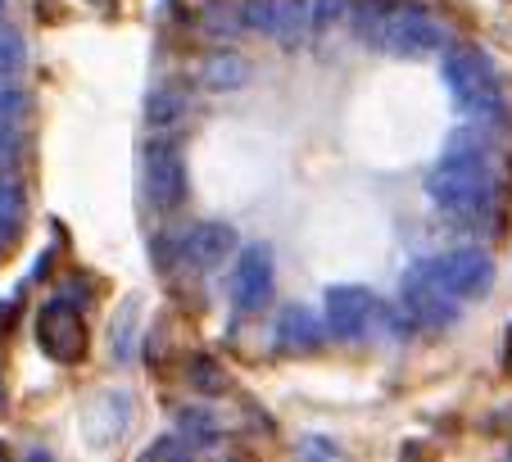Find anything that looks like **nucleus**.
I'll return each instance as SVG.
<instances>
[{"instance_id": "ddd939ff", "label": "nucleus", "mask_w": 512, "mask_h": 462, "mask_svg": "<svg viewBox=\"0 0 512 462\" xmlns=\"http://www.w3.org/2000/svg\"><path fill=\"white\" fill-rule=\"evenodd\" d=\"M200 28L209 37H241V32H250V0H204Z\"/></svg>"}, {"instance_id": "2eb2a0df", "label": "nucleus", "mask_w": 512, "mask_h": 462, "mask_svg": "<svg viewBox=\"0 0 512 462\" xmlns=\"http://www.w3.org/2000/svg\"><path fill=\"white\" fill-rule=\"evenodd\" d=\"M200 82L209 91H236L250 82V64L241 55H232V50H218V55H209L200 64Z\"/></svg>"}, {"instance_id": "f03ea898", "label": "nucleus", "mask_w": 512, "mask_h": 462, "mask_svg": "<svg viewBox=\"0 0 512 462\" xmlns=\"http://www.w3.org/2000/svg\"><path fill=\"white\" fill-rule=\"evenodd\" d=\"M445 82L463 114H472L476 123H503V114H508V87H503L499 68H494V59L485 50H476V46L449 50Z\"/></svg>"}, {"instance_id": "393cba45", "label": "nucleus", "mask_w": 512, "mask_h": 462, "mask_svg": "<svg viewBox=\"0 0 512 462\" xmlns=\"http://www.w3.org/2000/svg\"><path fill=\"white\" fill-rule=\"evenodd\" d=\"M503 349H508V354H512V331H508V340H503Z\"/></svg>"}, {"instance_id": "f257e3e1", "label": "nucleus", "mask_w": 512, "mask_h": 462, "mask_svg": "<svg viewBox=\"0 0 512 462\" xmlns=\"http://www.w3.org/2000/svg\"><path fill=\"white\" fill-rule=\"evenodd\" d=\"M426 195L449 222H476L494 209V168L472 132H458L449 141L440 164L426 173Z\"/></svg>"}, {"instance_id": "9d476101", "label": "nucleus", "mask_w": 512, "mask_h": 462, "mask_svg": "<svg viewBox=\"0 0 512 462\" xmlns=\"http://www.w3.org/2000/svg\"><path fill=\"white\" fill-rule=\"evenodd\" d=\"M272 299V250L268 245H245L232 272V304L241 313H259Z\"/></svg>"}, {"instance_id": "0eeeda50", "label": "nucleus", "mask_w": 512, "mask_h": 462, "mask_svg": "<svg viewBox=\"0 0 512 462\" xmlns=\"http://www.w3.org/2000/svg\"><path fill=\"white\" fill-rule=\"evenodd\" d=\"M426 272H431L458 304H463V299H485L494 290V259L485 250H454V254H440V259H426Z\"/></svg>"}, {"instance_id": "f8f14e48", "label": "nucleus", "mask_w": 512, "mask_h": 462, "mask_svg": "<svg viewBox=\"0 0 512 462\" xmlns=\"http://www.w3.org/2000/svg\"><path fill=\"white\" fill-rule=\"evenodd\" d=\"M272 340H277L281 354H313V349H322V340H327V322L313 318L309 308H286L277 318Z\"/></svg>"}, {"instance_id": "4468645a", "label": "nucleus", "mask_w": 512, "mask_h": 462, "mask_svg": "<svg viewBox=\"0 0 512 462\" xmlns=\"http://www.w3.org/2000/svg\"><path fill=\"white\" fill-rule=\"evenodd\" d=\"M186 114H191V100L177 87H159L145 100V123L155 127V132H177V127L186 123Z\"/></svg>"}, {"instance_id": "1a4fd4ad", "label": "nucleus", "mask_w": 512, "mask_h": 462, "mask_svg": "<svg viewBox=\"0 0 512 462\" xmlns=\"http://www.w3.org/2000/svg\"><path fill=\"white\" fill-rule=\"evenodd\" d=\"M322 308H327V331L336 340H363L372 331V313H377L363 286H331Z\"/></svg>"}, {"instance_id": "a878e982", "label": "nucleus", "mask_w": 512, "mask_h": 462, "mask_svg": "<svg viewBox=\"0 0 512 462\" xmlns=\"http://www.w3.org/2000/svg\"><path fill=\"white\" fill-rule=\"evenodd\" d=\"M0 404H5V385H0Z\"/></svg>"}, {"instance_id": "6e6552de", "label": "nucleus", "mask_w": 512, "mask_h": 462, "mask_svg": "<svg viewBox=\"0 0 512 462\" xmlns=\"http://www.w3.org/2000/svg\"><path fill=\"white\" fill-rule=\"evenodd\" d=\"M309 10H313V0H250V28L290 50L313 32Z\"/></svg>"}, {"instance_id": "b1692460", "label": "nucleus", "mask_w": 512, "mask_h": 462, "mask_svg": "<svg viewBox=\"0 0 512 462\" xmlns=\"http://www.w3.org/2000/svg\"><path fill=\"white\" fill-rule=\"evenodd\" d=\"M5 241H14V236H10V231H5V227H0V250H5Z\"/></svg>"}, {"instance_id": "dca6fc26", "label": "nucleus", "mask_w": 512, "mask_h": 462, "mask_svg": "<svg viewBox=\"0 0 512 462\" xmlns=\"http://www.w3.org/2000/svg\"><path fill=\"white\" fill-rule=\"evenodd\" d=\"M177 435H182L191 449H209V444H218L223 431H218V422H213L204 408H182V413H177Z\"/></svg>"}, {"instance_id": "4be33fe9", "label": "nucleus", "mask_w": 512, "mask_h": 462, "mask_svg": "<svg viewBox=\"0 0 512 462\" xmlns=\"http://www.w3.org/2000/svg\"><path fill=\"white\" fill-rule=\"evenodd\" d=\"M23 105H28V96H23L19 82H14V77H0V118L23 114Z\"/></svg>"}, {"instance_id": "f3484780", "label": "nucleus", "mask_w": 512, "mask_h": 462, "mask_svg": "<svg viewBox=\"0 0 512 462\" xmlns=\"http://www.w3.org/2000/svg\"><path fill=\"white\" fill-rule=\"evenodd\" d=\"M23 64H28V41L0 23V77H19Z\"/></svg>"}, {"instance_id": "7ed1b4c3", "label": "nucleus", "mask_w": 512, "mask_h": 462, "mask_svg": "<svg viewBox=\"0 0 512 462\" xmlns=\"http://www.w3.org/2000/svg\"><path fill=\"white\" fill-rule=\"evenodd\" d=\"M145 204L155 213H177L186 200V154L173 132H155L141 145Z\"/></svg>"}, {"instance_id": "a211bd4d", "label": "nucleus", "mask_w": 512, "mask_h": 462, "mask_svg": "<svg viewBox=\"0 0 512 462\" xmlns=\"http://www.w3.org/2000/svg\"><path fill=\"white\" fill-rule=\"evenodd\" d=\"M23 213H28V200H23V191H19V182H10V177H0V227L10 231H19L23 227Z\"/></svg>"}, {"instance_id": "9b49d317", "label": "nucleus", "mask_w": 512, "mask_h": 462, "mask_svg": "<svg viewBox=\"0 0 512 462\" xmlns=\"http://www.w3.org/2000/svg\"><path fill=\"white\" fill-rule=\"evenodd\" d=\"M236 250V231L227 222H200V227L186 231L182 241V263L186 268H218L227 254Z\"/></svg>"}, {"instance_id": "412c9836", "label": "nucleus", "mask_w": 512, "mask_h": 462, "mask_svg": "<svg viewBox=\"0 0 512 462\" xmlns=\"http://www.w3.org/2000/svg\"><path fill=\"white\" fill-rule=\"evenodd\" d=\"M23 154V136L14 127V118H0V173H10Z\"/></svg>"}, {"instance_id": "39448f33", "label": "nucleus", "mask_w": 512, "mask_h": 462, "mask_svg": "<svg viewBox=\"0 0 512 462\" xmlns=\"http://www.w3.org/2000/svg\"><path fill=\"white\" fill-rule=\"evenodd\" d=\"M37 345H41V354L55 358V363H82V358H87L91 331H87L82 308L68 295H55L37 308Z\"/></svg>"}, {"instance_id": "5701e85b", "label": "nucleus", "mask_w": 512, "mask_h": 462, "mask_svg": "<svg viewBox=\"0 0 512 462\" xmlns=\"http://www.w3.org/2000/svg\"><path fill=\"white\" fill-rule=\"evenodd\" d=\"M5 322H10V304H0V327H5Z\"/></svg>"}, {"instance_id": "20e7f679", "label": "nucleus", "mask_w": 512, "mask_h": 462, "mask_svg": "<svg viewBox=\"0 0 512 462\" xmlns=\"http://www.w3.org/2000/svg\"><path fill=\"white\" fill-rule=\"evenodd\" d=\"M445 46H449V28L426 5H413V0H395V10L386 14V28L377 37V50L399 59H431Z\"/></svg>"}, {"instance_id": "aec40b11", "label": "nucleus", "mask_w": 512, "mask_h": 462, "mask_svg": "<svg viewBox=\"0 0 512 462\" xmlns=\"http://www.w3.org/2000/svg\"><path fill=\"white\" fill-rule=\"evenodd\" d=\"M191 385L200 395H227V372L213 358H195L191 363Z\"/></svg>"}, {"instance_id": "423d86ee", "label": "nucleus", "mask_w": 512, "mask_h": 462, "mask_svg": "<svg viewBox=\"0 0 512 462\" xmlns=\"http://www.w3.org/2000/svg\"><path fill=\"white\" fill-rule=\"evenodd\" d=\"M399 304H404V313L422 331H449L458 322V299L426 272V263L404 272V281H399Z\"/></svg>"}, {"instance_id": "6ab92c4d", "label": "nucleus", "mask_w": 512, "mask_h": 462, "mask_svg": "<svg viewBox=\"0 0 512 462\" xmlns=\"http://www.w3.org/2000/svg\"><path fill=\"white\" fill-rule=\"evenodd\" d=\"M349 5H354V0H313V10H309V28L318 32H336L340 23L349 19Z\"/></svg>"}]
</instances>
